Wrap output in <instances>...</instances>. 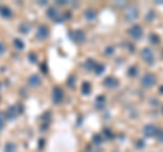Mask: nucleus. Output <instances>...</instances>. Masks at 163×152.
<instances>
[{
  "mask_svg": "<svg viewBox=\"0 0 163 152\" xmlns=\"http://www.w3.org/2000/svg\"><path fill=\"white\" fill-rule=\"evenodd\" d=\"M129 34L132 35L133 38H140L141 34H143V30H141V27H140L139 25H135V26H132V27L129 29Z\"/></svg>",
  "mask_w": 163,
  "mask_h": 152,
  "instance_id": "obj_1",
  "label": "nucleus"
},
{
  "mask_svg": "<svg viewBox=\"0 0 163 152\" xmlns=\"http://www.w3.org/2000/svg\"><path fill=\"white\" fill-rule=\"evenodd\" d=\"M0 14H2V16H4V18H10L12 15L11 10L8 7H4V6H0Z\"/></svg>",
  "mask_w": 163,
  "mask_h": 152,
  "instance_id": "obj_7",
  "label": "nucleus"
},
{
  "mask_svg": "<svg viewBox=\"0 0 163 152\" xmlns=\"http://www.w3.org/2000/svg\"><path fill=\"white\" fill-rule=\"evenodd\" d=\"M16 114H18V111H16V106H12V107H10L7 110V117H10V118L16 117Z\"/></svg>",
  "mask_w": 163,
  "mask_h": 152,
  "instance_id": "obj_9",
  "label": "nucleus"
},
{
  "mask_svg": "<svg viewBox=\"0 0 163 152\" xmlns=\"http://www.w3.org/2000/svg\"><path fill=\"white\" fill-rule=\"evenodd\" d=\"M15 151H16V147L12 143H8L4 148V152H15Z\"/></svg>",
  "mask_w": 163,
  "mask_h": 152,
  "instance_id": "obj_11",
  "label": "nucleus"
},
{
  "mask_svg": "<svg viewBox=\"0 0 163 152\" xmlns=\"http://www.w3.org/2000/svg\"><path fill=\"white\" fill-rule=\"evenodd\" d=\"M46 34H48V30H46V27H44V26H41L40 29H38V31H37V35L40 38L44 39L45 37H46Z\"/></svg>",
  "mask_w": 163,
  "mask_h": 152,
  "instance_id": "obj_8",
  "label": "nucleus"
},
{
  "mask_svg": "<svg viewBox=\"0 0 163 152\" xmlns=\"http://www.w3.org/2000/svg\"><path fill=\"white\" fill-rule=\"evenodd\" d=\"M61 98H63V91H61L60 88H54V90H53V99H54V102H60Z\"/></svg>",
  "mask_w": 163,
  "mask_h": 152,
  "instance_id": "obj_6",
  "label": "nucleus"
},
{
  "mask_svg": "<svg viewBox=\"0 0 163 152\" xmlns=\"http://www.w3.org/2000/svg\"><path fill=\"white\" fill-rule=\"evenodd\" d=\"M49 11H50V12H48V15L50 16V18H54V16H56V10H54V8H50Z\"/></svg>",
  "mask_w": 163,
  "mask_h": 152,
  "instance_id": "obj_15",
  "label": "nucleus"
},
{
  "mask_svg": "<svg viewBox=\"0 0 163 152\" xmlns=\"http://www.w3.org/2000/svg\"><path fill=\"white\" fill-rule=\"evenodd\" d=\"M136 16H137V10H136L135 7H130L128 11L125 12V18L129 19V21H132V19H135Z\"/></svg>",
  "mask_w": 163,
  "mask_h": 152,
  "instance_id": "obj_3",
  "label": "nucleus"
},
{
  "mask_svg": "<svg viewBox=\"0 0 163 152\" xmlns=\"http://www.w3.org/2000/svg\"><path fill=\"white\" fill-rule=\"evenodd\" d=\"M14 44H15V48H18L19 50H22V49H23V42H22L21 39H15Z\"/></svg>",
  "mask_w": 163,
  "mask_h": 152,
  "instance_id": "obj_13",
  "label": "nucleus"
},
{
  "mask_svg": "<svg viewBox=\"0 0 163 152\" xmlns=\"http://www.w3.org/2000/svg\"><path fill=\"white\" fill-rule=\"evenodd\" d=\"M155 132H158V129H156L154 125H147V126L144 128V133L147 134V136H154Z\"/></svg>",
  "mask_w": 163,
  "mask_h": 152,
  "instance_id": "obj_5",
  "label": "nucleus"
},
{
  "mask_svg": "<svg viewBox=\"0 0 163 152\" xmlns=\"http://www.w3.org/2000/svg\"><path fill=\"white\" fill-rule=\"evenodd\" d=\"M29 82H30V84H33V86L40 84V79H38V76H31V78L29 79Z\"/></svg>",
  "mask_w": 163,
  "mask_h": 152,
  "instance_id": "obj_12",
  "label": "nucleus"
},
{
  "mask_svg": "<svg viewBox=\"0 0 163 152\" xmlns=\"http://www.w3.org/2000/svg\"><path fill=\"white\" fill-rule=\"evenodd\" d=\"M105 84L107 87H114V86L117 84V80H114V78H107L105 80Z\"/></svg>",
  "mask_w": 163,
  "mask_h": 152,
  "instance_id": "obj_10",
  "label": "nucleus"
},
{
  "mask_svg": "<svg viewBox=\"0 0 163 152\" xmlns=\"http://www.w3.org/2000/svg\"><path fill=\"white\" fill-rule=\"evenodd\" d=\"M4 121H6V115L3 113H0V130H2L3 126H4Z\"/></svg>",
  "mask_w": 163,
  "mask_h": 152,
  "instance_id": "obj_14",
  "label": "nucleus"
},
{
  "mask_svg": "<svg viewBox=\"0 0 163 152\" xmlns=\"http://www.w3.org/2000/svg\"><path fill=\"white\" fill-rule=\"evenodd\" d=\"M161 91H162V92H163V87H162V90H161Z\"/></svg>",
  "mask_w": 163,
  "mask_h": 152,
  "instance_id": "obj_19",
  "label": "nucleus"
},
{
  "mask_svg": "<svg viewBox=\"0 0 163 152\" xmlns=\"http://www.w3.org/2000/svg\"><path fill=\"white\" fill-rule=\"evenodd\" d=\"M143 58H144L147 62H152V61H154V56H152L151 49H144V50H143Z\"/></svg>",
  "mask_w": 163,
  "mask_h": 152,
  "instance_id": "obj_4",
  "label": "nucleus"
},
{
  "mask_svg": "<svg viewBox=\"0 0 163 152\" xmlns=\"http://www.w3.org/2000/svg\"><path fill=\"white\" fill-rule=\"evenodd\" d=\"M158 136L161 137V140H163V130H158Z\"/></svg>",
  "mask_w": 163,
  "mask_h": 152,
  "instance_id": "obj_18",
  "label": "nucleus"
},
{
  "mask_svg": "<svg viewBox=\"0 0 163 152\" xmlns=\"http://www.w3.org/2000/svg\"><path fill=\"white\" fill-rule=\"evenodd\" d=\"M6 52V46L2 44V42H0V54H3Z\"/></svg>",
  "mask_w": 163,
  "mask_h": 152,
  "instance_id": "obj_16",
  "label": "nucleus"
},
{
  "mask_svg": "<svg viewBox=\"0 0 163 152\" xmlns=\"http://www.w3.org/2000/svg\"><path fill=\"white\" fill-rule=\"evenodd\" d=\"M83 92H84V94H89V84H84V90H83Z\"/></svg>",
  "mask_w": 163,
  "mask_h": 152,
  "instance_id": "obj_17",
  "label": "nucleus"
},
{
  "mask_svg": "<svg viewBox=\"0 0 163 152\" xmlns=\"http://www.w3.org/2000/svg\"><path fill=\"white\" fill-rule=\"evenodd\" d=\"M141 83H143V86H144V87H151V86L155 83V78H154V75H151V74L145 75L144 78H143Z\"/></svg>",
  "mask_w": 163,
  "mask_h": 152,
  "instance_id": "obj_2",
  "label": "nucleus"
}]
</instances>
